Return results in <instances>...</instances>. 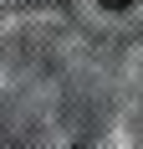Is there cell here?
<instances>
[{
	"mask_svg": "<svg viewBox=\"0 0 143 149\" xmlns=\"http://www.w3.org/2000/svg\"><path fill=\"white\" fill-rule=\"evenodd\" d=\"M102 5H107V10H128L133 0H102Z\"/></svg>",
	"mask_w": 143,
	"mask_h": 149,
	"instance_id": "6da1fadb",
	"label": "cell"
}]
</instances>
